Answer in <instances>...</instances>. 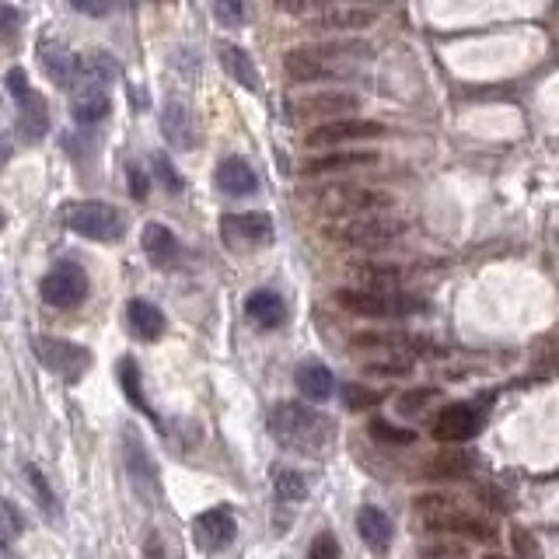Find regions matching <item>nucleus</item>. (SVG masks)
Wrapping results in <instances>:
<instances>
[{
    "label": "nucleus",
    "instance_id": "nucleus-13",
    "mask_svg": "<svg viewBox=\"0 0 559 559\" xmlns=\"http://www.w3.org/2000/svg\"><path fill=\"white\" fill-rule=\"evenodd\" d=\"M385 126L374 123V119H360V116H343V119H329V123L315 126L308 133L304 144L308 147H336V144H350V140H371L381 137Z\"/></svg>",
    "mask_w": 559,
    "mask_h": 559
},
{
    "label": "nucleus",
    "instance_id": "nucleus-48",
    "mask_svg": "<svg viewBox=\"0 0 559 559\" xmlns=\"http://www.w3.org/2000/svg\"><path fill=\"white\" fill-rule=\"evenodd\" d=\"M486 559H504V556H486Z\"/></svg>",
    "mask_w": 559,
    "mask_h": 559
},
{
    "label": "nucleus",
    "instance_id": "nucleus-21",
    "mask_svg": "<svg viewBox=\"0 0 559 559\" xmlns=\"http://www.w3.org/2000/svg\"><path fill=\"white\" fill-rule=\"evenodd\" d=\"M126 322H130L133 336L144 339V343H154L165 332V311L158 304L144 301V297H133V301H126Z\"/></svg>",
    "mask_w": 559,
    "mask_h": 559
},
{
    "label": "nucleus",
    "instance_id": "nucleus-12",
    "mask_svg": "<svg viewBox=\"0 0 559 559\" xmlns=\"http://www.w3.org/2000/svg\"><path fill=\"white\" fill-rule=\"evenodd\" d=\"M388 207H392V196L378 193V189H329V193H322V210L343 217V221L381 214Z\"/></svg>",
    "mask_w": 559,
    "mask_h": 559
},
{
    "label": "nucleus",
    "instance_id": "nucleus-25",
    "mask_svg": "<svg viewBox=\"0 0 559 559\" xmlns=\"http://www.w3.org/2000/svg\"><path fill=\"white\" fill-rule=\"evenodd\" d=\"M217 189H221L224 196H252L259 189V179L249 161L224 158L221 168H217Z\"/></svg>",
    "mask_w": 559,
    "mask_h": 559
},
{
    "label": "nucleus",
    "instance_id": "nucleus-29",
    "mask_svg": "<svg viewBox=\"0 0 559 559\" xmlns=\"http://www.w3.org/2000/svg\"><path fill=\"white\" fill-rule=\"evenodd\" d=\"M378 154L374 151H332V154H318V158L304 161V172L308 175H325V172H346V168H364L374 165Z\"/></svg>",
    "mask_w": 559,
    "mask_h": 559
},
{
    "label": "nucleus",
    "instance_id": "nucleus-31",
    "mask_svg": "<svg viewBox=\"0 0 559 559\" xmlns=\"http://www.w3.org/2000/svg\"><path fill=\"white\" fill-rule=\"evenodd\" d=\"M109 112H112V102L105 91H77L74 105H70V116H74V123H81V126L102 123V119H109Z\"/></svg>",
    "mask_w": 559,
    "mask_h": 559
},
{
    "label": "nucleus",
    "instance_id": "nucleus-18",
    "mask_svg": "<svg viewBox=\"0 0 559 559\" xmlns=\"http://www.w3.org/2000/svg\"><path fill=\"white\" fill-rule=\"evenodd\" d=\"M140 245H144L147 259H151L158 270H172V266L179 263V256H182L179 238H175L172 231H168L165 224H158V221L147 224L144 235H140Z\"/></svg>",
    "mask_w": 559,
    "mask_h": 559
},
{
    "label": "nucleus",
    "instance_id": "nucleus-44",
    "mask_svg": "<svg viewBox=\"0 0 559 559\" xmlns=\"http://www.w3.org/2000/svg\"><path fill=\"white\" fill-rule=\"evenodd\" d=\"M214 18H221L224 25H242L245 4H228V0H221V4H214Z\"/></svg>",
    "mask_w": 559,
    "mask_h": 559
},
{
    "label": "nucleus",
    "instance_id": "nucleus-49",
    "mask_svg": "<svg viewBox=\"0 0 559 559\" xmlns=\"http://www.w3.org/2000/svg\"><path fill=\"white\" fill-rule=\"evenodd\" d=\"M0 224H4V214H0Z\"/></svg>",
    "mask_w": 559,
    "mask_h": 559
},
{
    "label": "nucleus",
    "instance_id": "nucleus-32",
    "mask_svg": "<svg viewBox=\"0 0 559 559\" xmlns=\"http://www.w3.org/2000/svg\"><path fill=\"white\" fill-rule=\"evenodd\" d=\"M119 381H123L126 399H130L133 406L140 409V413L154 416L151 406H147V399H144V388H140V364H137L133 357H123V360H119ZM154 423H158V416H154Z\"/></svg>",
    "mask_w": 559,
    "mask_h": 559
},
{
    "label": "nucleus",
    "instance_id": "nucleus-10",
    "mask_svg": "<svg viewBox=\"0 0 559 559\" xmlns=\"http://www.w3.org/2000/svg\"><path fill=\"white\" fill-rule=\"evenodd\" d=\"M123 462L137 497L154 504L158 500V465H154L151 451L144 448V441H140V434L133 427H123Z\"/></svg>",
    "mask_w": 559,
    "mask_h": 559
},
{
    "label": "nucleus",
    "instance_id": "nucleus-22",
    "mask_svg": "<svg viewBox=\"0 0 559 559\" xmlns=\"http://www.w3.org/2000/svg\"><path fill=\"white\" fill-rule=\"evenodd\" d=\"M245 315L259 325V329H280L287 322V304L277 290H252L249 301H245Z\"/></svg>",
    "mask_w": 559,
    "mask_h": 559
},
{
    "label": "nucleus",
    "instance_id": "nucleus-35",
    "mask_svg": "<svg viewBox=\"0 0 559 559\" xmlns=\"http://www.w3.org/2000/svg\"><path fill=\"white\" fill-rule=\"evenodd\" d=\"M151 165H154V179H158L161 186L168 189V193H182V189H186V182H182V175L175 172V165L165 158V154H154Z\"/></svg>",
    "mask_w": 559,
    "mask_h": 559
},
{
    "label": "nucleus",
    "instance_id": "nucleus-9",
    "mask_svg": "<svg viewBox=\"0 0 559 559\" xmlns=\"http://www.w3.org/2000/svg\"><path fill=\"white\" fill-rule=\"evenodd\" d=\"M221 238L231 252H252L266 249L273 242V217L263 210H249V214H224L221 217Z\"/></svg>",
    "mask_w": 559,
    "mask_h": 559
},
{
    "label": "nucleus",
    "instance_id": "nucleus-19",
    "mask_svg": "<svg viewBox=\"0 0 559 559\" xmlns=\"http://www.w3.org/2000/svg\"><path fill=\"white\" fill-rule=\"evenodd\" d=\"M357 535L364 539V546L371 549V553H388V549H392V539H395V528L385 511L364 504L357 511Z\"/></svg>",
    "mask_w": 559,
    "mask_h": 559
},
{
    "label": "nucleus",
    "instance_id": "nucleus-38",
    "mask_svg": "<svg viewBox=\"0 0 559 559\" xmlns=\"http://www.w3.org/2000/svg\"><path fill=\"white\" fill-rule=\"evenodd\" d=\"M28 483L35 486V497H39V504H42V511H49V514H56V497H53V490H49V483H46V476H42L35 465H28Z\"/></svg>",
    "mask_w": 559,
    "mask_h": 559
},
{
    "label": "nucleus",
    "instance_id": "nucleus-16",
    "mask_svg": "<svg viewBox=\"0 0 559 559\" xmlns=\"http://www.w3.org/2000/svg\"><path fill=\"white\" fill-rule=\"evenodd\" d=\"M116 77H119V63L112 53L91 49V53L77 56V81H74L77 91H105L109 84H116Z\"/></svg>",
    "mask_w": 559,
    "mask_h": 559
},
{
    "label": "nucleus",
    "instance_id": "nucleus-8",
    "mask_svg": "<svg viewBox=\"0 0 559 559\" xmlns=\"http://www.w3.org/2000/svg\"><path fill=\"white\" fill-rule=\"evenodd\" d=\"M486 409H490V395L479 402H451L437 413L434 437L441 444H465L486 427Z\"/></svg>",
    "mask_w": 559,
    "mask_h": 559
},
{
    "label": "nucleus",
    "instance_id": "nucleus-33",
    "mask_svg": "<svg viewBox=\"0 0 559 559\" xmlns=\"http://www.w3.org/2000/svg\"><path fill=\"white\" fill-rule=\"evenodd\" d=\"M273 490H277V497L283 504H301V500L308 497V483H304V476L294 469L273 472Z\"/></svg>",
    "mask_w": 559,
    "mask_h": 559
},
{
    "label": "nucleus",
    "instance_id": "nucleus-47",
    "mask_svg": "<svg viewBox=\"0 0 559 559\" xmlns=\"http://www.w3.org/2000/svg\"><path fill=\"white\" fill-rule=\"evenodd\" d=\"M144 556H147V559H168V553H165V546H161V539H158V535H151V539H147Z\"/></svg>",
    "mask_w": 559,
    "mask_h": 559
},
{
    "label": "nucleus",
    "instance_id": "nucleus-34",
    "mask_svg": "<svg viewBox=\"0 0 559 559\" xmlns=\"http://www.w3.org/2000/svg\"><path fill=\"white\" fill-rule=\"evenodd\" d=\"M371 437L381 444H413L416 441V430H406V427H395V423L388 420H371Z\"/></svg>",
    "mask_w": 559,
    "mask_h": 559
},
{
    "label": "nucleus",
    "instance_id": "nucleus-26",
    "mask_svg": "<svg viewBox=\"0 0 559 559\" xmlns=\"http://www.w3.org/2000/svg\"><path fill=\"white\" fill-rule=\"evenodd\" d=\"M360 105L357 95L350 91H318V95H308L294 105L297 116H336V112H353Z\"/></svg>",
    "mask_w": 559,
    "mask_h": 559
},
{
    "label": "nucleus",
    "instance_id": "nucleus-17",
    "mask_svg": "<svg viewBox=\"0 0 559 559\" xmlns=\"http://www.w3.org/2000/svg\"><path fill=\"white\" fill-rule=\"evenodd\" d=\"M39 63L46 70V77L60 88H74L77 81V56L70 53L63 42L56 39H42L39 42Z\"/></svg>",
    "mask_w": 559,
    "mask_h": 559
},
{
    "label": "nucleus",
    "instance_id": "nucleus-6",
    "mask_svg": "<svg viewBox=\"0 0 559 559\" xmlns=\"http://www.w3.org/2000/svg\"><path fill=\"white\" fill-rule=\"evenodd\" d=\"M406 224L399 217H385V214H367V217H350V221L332 224L325 235L339 245H350V249H385L395 238H402Z\"/></svg>",
    "mask_w": 559,
    "mask_h": 559
},
{
    "label": "nucleus",
    "instance_id": "nucleus-20",
    "mask_svg": "<svg viewBox=\"0 0 559 559\" xmlns=\"http://www.w3.org/2000/svg\"><path fill=\"white\" fill-rule=\"evenodd\" d=\"M49 130V105L39 91H28L25 98H18V133L25 144H39Z\"/></svg>",
    "mask_w": 559,
    "mask_h": 559
},
{
    "label": "nucleus",
    "instance_id": "nucleus-37",
    "mask_svg": "<svg viewBox=\"0 0 559 559\" xmlns=\"http://www.w3.org/2000/svg\"><path fill=\"white\" fill-rule=\"evenodd\" d=\"M343 402L350 409H371L381 402V392H374V388H364V385H346L343 388Z\"/></svg>",
    "mask_w": 559,
    "mask_h": 559
},
{
    "label": "nucleus",
    "instance_id": "nucleus-39",
    "mask_svg": "<svg viewBox=\"0 0 559 559\" xmlns=\"http://www.w3.org/2000/svg\"><path fill=\"white\" fill-rule=\"evenodd\" d=\"M308 559H339V542L332 532H318L308 546Z\"/></svg>",
    "mask_w": 559,
    "mask_h": 559
},
{
    "label": "nucleus",
    "instance_id": "nucleus-15",
    "mask_svg": "<svg viewBox=\"0 0 559 559\" xmlns=\"http://www.w3.org/2000/svg\"><path fill=\"white\" fill-rule=\"evenodd\" d=\"M161 133L175 151H196L200 147V126H196L193 112L182 102H165L161 109Z\"/></svg>",
    "mask_w": 559,
    "mask_h": 559
},
{
    "label": "nucleus",
    "instance_id": "nucleus-40",
    "mask_svg": "<svg viewBox=\"0 0 559 559\" xmlns=\"http://www.w3.org/2000/svg\"><path fill=\"white\" fill-rule=\"evenodd\" d=\"M18 28H21V11L11 4H0V46L11 42L18 35Z\"/></svg>",
    "mask_w": 559,
    "mask_h": 559
},
{
    "label": "nucleus",
    "instance_id": "nucleus-41",
    "mask_svg": "<svg viewBox=\"0 0 559 559\" xmlns=\"http://www.w3.org/2000/svg\"><path fill=\"white\" fill-rule=\"evenodd\" d=\"M126 182H130V193H133V200H140V203H144V200H147V193H151V186H147V175H144V168H140V165H126Z\"/></svg>",
    "mask_w": 559,
    "mask_h": 559
},
{
    "label": "nucleus",
    "instance_id": "nucleus-7",
    "mask_svg": "<svg viewBox=\"0 0 559 559\" xmlns=\"http://www.w3.org/2000/svg\"><path fill=\"white\" fill-rule=\"evenodd\" d=\"M32 353L46 371H53L63 381H81L91 367V350L81 343H70V339L32 336Z\"/></svg>",
    "mask_w": 559,
    "mask_h": 559
},
{
    "label": "nucleus",
    "instance_id": "nucleus-4",
    "mask_svg": "<svg viewBox=\"0 0 559 559\" xmlns=\"http://www.w3.org/2000/svg\"><path fill=\"white\" fill-rule=\"evenodd\" d=\"M416 518H420L423 525L430 528V532L465 535V539H476V542H493V539H497L493 525H486V521L465 514L462 507H458L455 500H448V497H420V500H416Z\"/></svg>",
    "mask_w": 559,
    "mask_h": 559
},
{
    "label": "nucleus",
    "instance_id": "nucleus-45",
    "mask_svg": "<svg viewBox=\"0 0 559 559\" xmlns=\"http://www.w3.org/2000/svg\"><path fill=\"white\" fill-rule=\"evenodd\" d=\"M511 539H514V546H518L521 553H525L528 559H539V556H542L539 542H535V539H528V532H525V528H514V532H511Z\"/></svg>",
    "mask_w": 559,
    "mask_h": 559
},
{
    "label": "nucleus",
    "instance_id": "nucleus-23",
    "mask_svg": "<svg viewBox=\"0 0 559 559\" xmlns=\"http://www.w3.org/2000/svg\"><path fill=\"white\" fill-rule=\"evenodd\" d=\"M353 346L367 350H392V353H427L430 343L416 332H357Z\"/></svg>",
    "mask_w": 559,
    "mask_h": 559
},
{
    "label": "nucleus",
    "instance_id": "nucleus-27",
    "mask_svg": "<svg viewBox=\"0 0 559 559\" xmlns=\"http://www.w3.org/2000/svg\"><path fill=\"white\" fill-rule=\"evenodd\" d=\"M297 388H301V395H308L311 402H325L336 392V378H332L329 367L318 364V360H304V364L297 367Z\"/></svg>",
    "mask_w": 559,
    "mask_h": 559
},
{
    "label": "nucleus",
    "instance_id": "nucleus-43",
    "mask_svg": "<svg viewBox=\"0 0 559 559\" xmlns=\"http://www.w3.org/2000/svg\"><path fill=\"white\" fill-rule=\"evenodd\" d=\"M430 399H434V388H413V392L399 399V409L402 413H416V409H423Z\"/></svg>",
    "mask_w": 559,
    "mask_h": 559
},
{
    "label": "nucleus",
    "instance_id": "nucleus-3",
    "mask_svg": "<svg viewBox=\"0 0 559 559\" xmlns=\"http://www.w3.org/2000/svg\"><path fill=\"white\" fill-rule=\"evenodd\" d=\"M336 301L343 304L350 315H364V318H409V315H423V311H427V301L416 294H406V290L346 287L336 294Z\"/></svg>",
    "mask_w": 559,
    "mask_h": 559
},
{
    "label": "nucleus",
    "instance_id": "nucleus-2",
    "mask_svg": "<svg viewBox=\"0 0 559 559\" xmlns=\"http://www.w3.org/2000/svg\"><path fill=\"white\" fill-rule=\"evenodd\" d=\"M367 46L364 42H325V46H297L283 56V70H287L290 81H322V77H332L346 67L350 60L364 56Z\"/></svg>",
    "mask_w": 559,
    "mask_h": 559
},
{
    "label": "nucleus",
    "instance_id": "nucleus-42",
    "mask_svg": "<svg viewBox=\"0 0 559 559\" xmlns=\"http://www.w3.org/2000/svg\"><path fill=\"white\" fill-rule=\"evenodd\" d=\"M4 81H7V91H11L14 102H18V98H25L28 91H32V84H28V74H25L21 67H11V70H7Z\"/></svg>",
    "mask_w": 559,
    "mask_h": 559
},
{
    "label": "nucleus",
    "instance_id": "nucleus-11",
    "mask_svg": "<svg viewBox=\"0 0 559 559\" xmlns=\"http://www.w3.org/2000/svg\"><path fill=\"white\" fill-rule=\"evenodd\" d=\"M42 301L53 308H77L88 297V273L74 263H60L46 273L42 280Z\"/></svg>",
    "mask_w": 559,
    "mask_h": 559
},
{
    "label": "nucleus",
    "instance_id": "nucleus-28",
    "mask_svg": "<svg viewBox=\"0 0 559 559\" xmlns=\"http://www.w3.org/2000/svg\"><path fill=\"white\" fill-rule=\"evenodd\" d=\"M374 18H378V11H371V7L336 4V7H322V11H318V28H332V32H353V28H367Z\"/></svg>",
    "mask_w": 559,
    "mask_h": 559
},
{
    "label": "nucleus",
    "instance_id": "nucleus-36",
    "mask_svg": "<svg viewBox=\"0 0 559 559\" xmlns=\"http://www.w3.org/2000/svg\"><path fill=\"white\" fill-rule=\"evenodd\" d=\"M18 535H21V514L7 500H0V549L11 546Z\"/></svg>",
    "mask_w": 559,
    "mask_h": 559
},
{
    "label": "nucleus",
    "instance_id": "nucleus-30",
    "mask_svg": "<svg viewBox=\"0 0 559 559\" xmlns=\"http://www.w3.org/2000/svg\"><path fill=\"white\" fill-rule=\"evenodd\" d=\"M476 465V458L462 448H441L434 458L427 462V476L430 479H465Z\"/></svg>",
    "mask_w": 559,
    "mask_h": 559
},
{
    "label": "nucleus",
    "instance_id": "nucleus-46",
    "mask_svg": "<svg viewBox=\"0 0 559 559\" xmlns=\"http://www.w3.org/2000/svg\"><path fill=\"white\" fill-rule=\"evenodd\" d=\"M74 11L91 14V18H102V14L112 11V4H84V0H74Z\"/></svg>",
    "mask_w": 559,
    "mask_h": 559
},
{
    "label": "nucleus",
    "instance_id": "nucleus-14",
    "mask_svg": "<svg viewBox=\"0 0 559 559\" xmlns=\"http://www.w3.org/2000/svg\"><path fill=\"white\" fill-rule=\"evenodd\" d=\"M238 535V521L228 507H210V511L196 514L193 518V539L203 553H221L235 542Z\"/></svg>",
    "mask_w": 559,
    "mask_h": 559
},
{
    "label": "nucleus",
    "instance_id": "nucleus-1",
    "mask_svg": "<svg viewBox=\"0 0 559 559\" xmlns=\"http://www.w3.org/2000/svg\"><path fill=\"white\" fill-rule=\"evenodd\" d=\"M270 434L277 437L287 451H301V455H325L336 444L339 430L336 420L301 402H280L270 413Z\"/></svg>",
    "mask_w": 559,
    "mask_h": 559
},
{
    "label": "nucleus",
    "instance_id": "nucleus-5",
    "mask_svg": "<svg viewBox=\"0 0 559 559\" xmlns=\"http://www.w3.org/2000/svg\"><path fill=\"white\" fill-rule=\"evenodd\" d=\"M63 228H70L74 235L88 238V242H119L126 235L123 214L109 203H95V200H77L67 203L60 210Z\"/></svg>",
    "mask_w": 559,
    "mask_h": 559
},
{
    "label": "nucleus",
    "instance_id": "nucleus-24",
    "mask_svg": "<svg viewBox=\"0 0 559 559\" xmlns=\"http://www.w3.org/2000/svg\"><path fill=\"white\" fill-rule=\"evenodd\" d=\"M217 53H221V67L228 70L231 81L242 84L245 91H259V88H263L256 63H252V56L245 53L242 46H235V42H221V46H217Z\"/></svg>",
    "mask_w": 559,
    "mask_h": 559
}]
</instances>
